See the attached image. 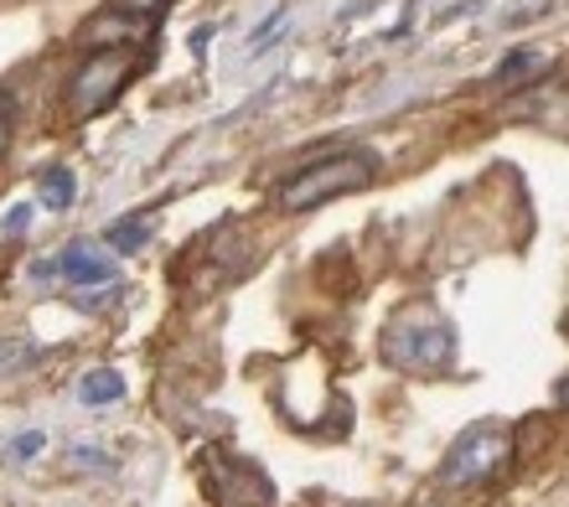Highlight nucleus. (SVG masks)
<instances>
[{"label": "nucleus", "instance_id": "ddd939ff", "mask_svg": "<svg viewBox=\"0 0 569 507\" xmlns=\"http://www.w3.org/2000/svg\"><path fill=\"white\" fill-rule=\"evenodd\" d=\"M11 125H16V105H11V93H0V150L11 146Z\"/></svg>", "mask_w": 569, "mask_h": 507}, {"label": "nucleus", "instance_id": "423d86ee", "mask_svg": "<svg viewBox=\"0 0 569 507\" xmlns=\"http://www.w3.org/2000/svg\"><path fill=\"white\" fill-rule=\"evenodd\" d=\"M62 280L73 285H114V265H109L104 254H93L89 243H73V249H62V259H52Z\"/></svg>", "mask_w": 569, "mask_h": 507}, {"label": "nucleus", "instance_id": "9d476101", "mask_svg": "<svg viewBox=\"0 0 569 507\" xmlns=\"http://www.w3.org/2000/svg\"><path fill=\"white\" fill-rule=\"evenodd\" d=\"M104 239L114 243V249H120V254H136L140 243L150 239V223H136V218H124V223H114V228H109Z\"/></svg>", "mask_w": 569, "mask_h": 507}, {"label": "nucleus", "instance_id": "6e6552de", "mask_svg": "<svg viewBox=\"0 0 569 507\" xmlns=\"http://www.w3.org/2000/svg\"><path fill=\"white\" fill-rule=\"evenodd\" d=\"M78 394H83V404H120L124 399V378L114 374V368H99V374H83Z\"/></svg>", "mask_w": 569, "mask_h": 507}, {"label": "nucleus", "instance_id": "1a4fd4ad", "mask_svg": "<svg viewBox=\"0 0 569 507\" xmlns=\"http://www.w3.org/2000/svg\"><path fill=\"white\" fill-rule=\"evenodd\" d=\"M73 171H68V166H52V171H47L42 177V202L52 212H62V208H73Z\"/></svg>", "mask_w": 569, "mask_h": 507}, {"label": "nucleus", "instance_id": "39448f33", "mask_svg": "<svg viewBox=\"0 0 569 507\" xmlns=\"http://www.w3.org/2000/svg\"><path fill=\"white\" fill-rule=\"evenodd\" d=\"M218 471V503L223 507H274V487L259 466L239 461V456H212Z\"/></svg>", "mask_w": 569, "mask_h": 507}, {"label": "nucleus", "instance_id": "20e7f679", "mask_svg": "<svg viewBox=\"0 0 569 507\" xmlns=\"http://www.w3.org/2000/svg\"><path fill=\"white\" fill-rule=\"evenodd\" d=\"M508 456H512V435H508V425H471V430L450 446V456H446V466H440V481H450V487H477V481H487V477H497L502 466H508Z\"/></svg>", "mask_w": 569, "mask_h": 507}, {"label": "nucleus", "instance_id": "7ed1b4c3", "mask_svg": "<svg viewBox=\"0 0 569 507\" xmlns=\"http://www.w3.org/2000/svg\"><path fill=\"white\" fill-rule=\"evenodd\" d=\"M140 42H120V47H99L73 78H68V109H73L78 120H89V115H104L124 89H130V78L140 73Z\"/></svg>", "mask_w": 569, "mask_h": 507}, {"label": "nucleus", "instance_id": "4468645a", "mask_svg": "<svg viewBox=\"0 0 569 507\" xmlns=\"http://www.w3.org/2000/svg\"><path fill=\"white\" fill-rule=\"evenodd\" d=\"M27 223H31V208H27V202L6 212V233H27Z\"/></svg>", "mask_w": 569, "mask_h": 507}, {"label": "nucleus", "instance_id": "f03ea898", "mask_svg": "<svg viewBox=\"0 0 569 507\" xmlns=\"http://www.w3.org/2000/svg\"><path fill=\"white\" fill-rule=\"evenodd\" d=\"M450 352H456V331L435 306H409L383 331V358L405 374H435L450 362Z\"/></svg>", "mask_w": 569, "mask_h": 507}, {"label": "nucleus", "instance_id": "f8f14e48", "mask_svg": "<svg viewBox=\"0 0 569 507\" xmlns=\"http://www.w3.org/2000/svg\"><path fill=\"white\" fill-rule=\"evenodd\" d=\"M166 6H177V0H120L114 11H124V16H140V21H150V27H156V16H161Z\"/></svg>", "mask_w": 569, "mask_h": 507}, {"label": "nucleus", "instance_id": "9b49d317", "mask_svg": "<svg viewBox=\"0 0 569 507\" xmlns=\"http://www.w3.org/2000/svg\"><path fill=\"white\" fill-rule=\"evenodd\" d=\"M284 21H290V6H274L270 21H264V27H254V37H249V52H264V47H270V37L284 27Z\"/></svg>", "mask_w": 569, "mask_h": 507}, {"label": "nucleus", "instance_id": "2eb2a0df", "mask_svg": "<svg viewBox=\"0 0 569 507\" xmlns=\"http://www.w3.org/2000/svg\"><path fill=\"white\" fill-rule=\"evenodd\" d=\"M37 450H42V435H37V430L16 440V456H37Z\"/></svg>", "mask_w": 569, "mask_h": 507}, {"label": "nucleus", "instance_id": "f257e3e1", "mask_svg": "<svg viewBox=\"0 0 569 507\" xmlns=\"http://www.w3.org/2000/svg\"><path fill=\"white\" fill-rule=\"evenodd\" d=\"M378 177V156L373 150H331L321 161L300 166L296 177L274 192V208L280 212H311L321 202H337V197H352L362 187H373Z\"/></svg>", "mask_w": 569, "mask_h": 507}, {"label": "nucleus", "instance_id": "0eeeda50", "mask_svg": "<svg viewBox=\"0 0 569 507\" xmlns=\"http://www.w3.org/2000/svg\"><path fill=\"white\" fill-rule=\"evenodd\" d=\"M539 68H549V52H539V47H518V52H508V58L497 62V73L487 78V89H523Z\"/></svg>", "mask_w": 569, "mask_h": 507}]
</instances>
